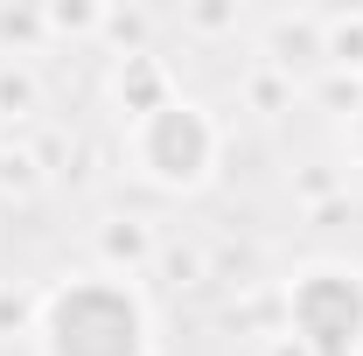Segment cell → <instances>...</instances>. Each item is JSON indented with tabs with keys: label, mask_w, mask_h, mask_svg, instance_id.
I'll return each mask as SVG.
<instances>
[{
	"label": "cell",
	"mask_w": 363,
	"mask_h": 356,
	"mask_svg": "<svg viewBox=\"0 0 363 356\" xmlns=\"http://www.w3.org/2000/svg\"><path fill=\"white\" fill-rule=\"evenodd\" d=\"M217 140H210V119L196 105H154L147 126H140V168L154 182H196L210 168Z\"/></svg>",
	"instance_id": "obj_3"
},
{
	"label": "cell",
	"mask_w": 363,
	"mask_h": 356,
	"mask_svg": "<svg viewBox=\"0 0 363 356\" xmlns=\"http://www.w3.org/2000/svg\"><path fill=\"white\" fill-rule=\"evenodd\" d=\"M357 140H363V119H357Z\"/></svg>",
	"instance_id": "obj_4"
},
{
	"label": "cell",
	"mask_w": 363,
	"mask_h": 356,
	"mask_svg": "<svg viewBox=\"0 0 363 356\" xmlns=\"http://www.w3.org/2000/svg\"><path fill=\"white\" fill-rule=\"evenodd\" d=\"M49 356H140L147 350V321H140V301L112 279H77L63 287L43 314Z\"/></svg>",
	"instance_id": "obj_1"
},
{
	"label": "cell",
	"mask_w": 363,
	"mask_h": 356,
	"mask_svg": "<svg viewBox=\"0 0 363 356\" xmlns=\"http://www.w3.org/2000/svg\"><path fill=\"white\" fill-rule=\"evenodd\" d=\"M294 328L315 343V356H350L363 343V287H357V272H308L294 287Z\"/></svg>",
	"instance_id": "obj_2"
}]
</instances>
